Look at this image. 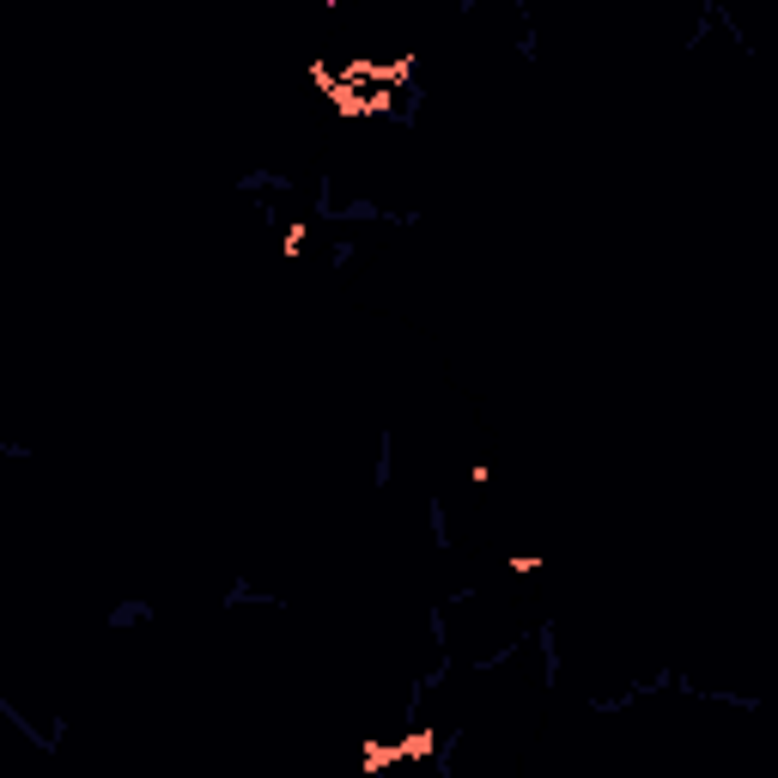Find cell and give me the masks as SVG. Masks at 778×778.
I'll use <instances>...</instances> for the list:
<instances>
[{
	"label": "cell",
	"instance_id": "6da1fadb",
	"mask_svg": "<svg viewBox=\"0 0 778 778\" xmlns=\"http://www.w3.org/2000/svg\"><path fill=\"white\" fill-rule=\"evenodd\" d=\"M663 687H675V669H657L651 681H633L627 693H596V699H590V712H596V718H614V712H627L633 699H645V693H663Z\"/></svg>",
	"mask_w": 778,
	"mask_h": 778
},
{
	"label": "cell",
	"instance_id": "7a4b0ae2",
	"mask_svg": "<svg viewBox=\"0 0 778 778\" xmlns=\"http://www.w3.org/2000/svg\"><path fill=\"white\" fill-rule=\"evenodd\" d=\"M152 620H159V608H152L146 596H122V602L104 614V627H110V633H128V627H152Z\"/></svg>",
	"mask_w": 778,
	"mask_h": 778
},
{
	"label": "cell",
	"instance_id": "3957f363",
	"mask_svg": "<svg viewBox=\"0 0 778 778\" xmlns=\"http://www.w3.org/2000/svg\"><path fill=\"white\" fill-rule=\"evenodd\" d=\"M535 651H541V687H554L560 669H566V657H560V627H554V620H541V627H535Z\"/></svg>",
	"mask_w": 778,
	"mask_h": 778
},
{
	"label": "cell",
	"instance_id": "277c9868",
	"mask_svg": "<svg viewBox=\"0 0 778 778\" xmlns=\"http://www.w3.org/2000/svg\"><path fill=\"white\" fill-rule=\"evenodd\" d=\"M238 195H292V177L286 171H244Z\"/></svg>",
	"mask_w": 778,
	"mask_h": 778
},
{
	"label": "cell",
	"instance_id": "5b68a950",
	"mask_svg": "<svg viewBox=\"0 0 778 778\" xmlns=\"http://www.w3.org/2000/svg\"><path fill=\"white\" fill-rule=\"evenodd\" d=\"M219 602H225V608H244V602H250V608H286V596H268V590H256V584H231Z\"/></svg>",
	"mask_w": 778,
	"mask_h": 778
},
{
	"label": "cell",
	"instance_id": "8992f818",
	"mask_svg": "<svg viewBox=\"0 0 778 778\" xmlns=\"http://www.w3.org/2000/svg\"><path fill=\"white\" fill-rule=\"evenodd\" d=\"M426 523H432L438 548H444V541H450V511H444V499H426Z\"/></svg>",
	"mask_w": 778,
	"mask_h": 778
},
{
	"label": "cell",
	"instance_id": "52a82bcc",
	"mask_svg": "<svg viewBox=\"0 0 778 778\" xmlns=\"http://www.w3.org/2000/svg\"><path fill=\"white\" fill-rule=\"evenodd\" d=\"M371 487H389V432L377 438V462H371Z\"/></svg>",
	"mask_w": 778,
	"mask_h": 778
},
{
	"label": "cell",
	"instance_id": "ba28073f",
	"mask_svg": "<svg viewBox=\"0 0 778 778\" xmlns=\"http://www.w3.org/2000/svg\"><path fill=\"white\" fill-rule=\"evenodd\" d=\"M0 456H13V462H31L37 450H31V444H13V438H0Z\"/></svg>",
	"mask_w": 778,
	"mask_h": 778
}]
</instances>
